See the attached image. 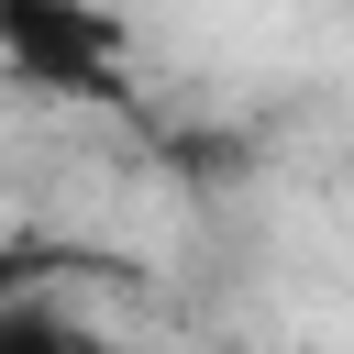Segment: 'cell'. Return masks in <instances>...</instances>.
Returning <instances> with one entry per match:
<instances>
[{"label": "cell", "instance_id": "6da1fadb", "mask_svg": "<svg viewBox=\"0 0 354 354\" xmlns=\"http://www.w3.org/2000/svg\"><path fill=\"white\" fill-rule=\"evenodd\" d=\"M111 22H88V11H66V0H0V66L22 77V88H88L100 66H111Z\"/></svg>", "mask_w": 354, "mask_h": 354}, {"label": "cell", "instance_id": "7a4b0ae2", "mask_svg": "<svg viewBox=\"0 0 354 354\" xmlns=\"http://www.w3.org/2000/svg\"><path fill=\"white\" fill-rule=\"evenodd\" d=\"M0 354H122V343H100V332H77L55 310H11L0 321Z\"/></svg>", "mask_w": 354, "mask_h": 354}]
</instances>
